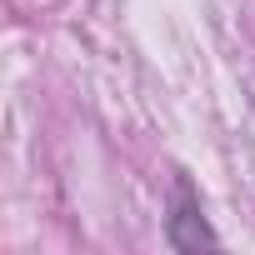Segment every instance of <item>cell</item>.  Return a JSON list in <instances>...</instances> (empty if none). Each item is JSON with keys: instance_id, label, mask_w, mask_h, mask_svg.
I'll return each instance as SVG.
<instances>
[{"instance_id": "obj_1", "label": "cell", "mask_w": 255, "mask_h": 255, "mask_svg": "<svg viewBox=\"0 0 255 255\" xmlns=\"http://www.w3.org/2000/svg\"><path fill=\"white\" fill-rule=\"evenodd\" d=\"M165 245L170 250H215L220 245V235L205 225V215H200V200H195V190H190V180L180 175L175 180V195H170V215H165Z\"/></svg>"}]
</instances>
